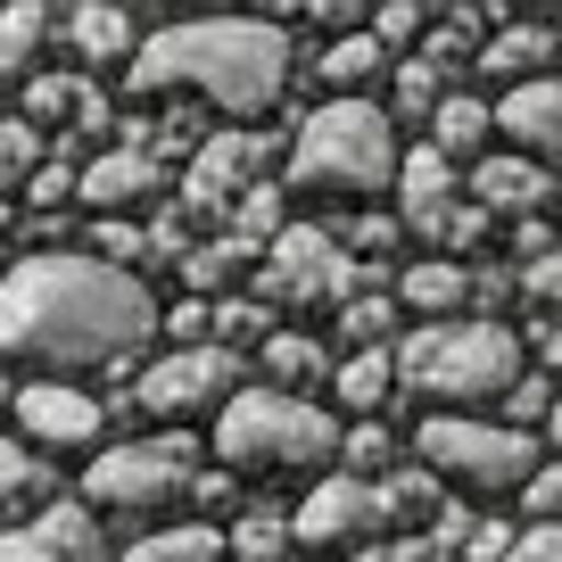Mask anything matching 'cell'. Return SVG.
<instances>
[{"mask_svg":"<svg viewBox=\"0 0 562 562\" xmlns=\"http://www.w3.org/2000/svg\"><path fill=\"white\" fill-rule=\"evenodd\" d=\"M9 405H18V422H25L34 447H91L100 439V397H83V389H67V381L9 389Z\"/></svg>","mask_w":562,"mask_h":562,"instance_id":"cell-12","label":"cell"},{"mask_svg":"<svg viewBox=\"0 0 562 562\" xmlns=\"http://www.w3.org/2000/svg\"><path fill=\"white\" fill-rule=\"evenodd\" d=\"M505 562H562V521H538V529H521Z\"/></svg>","mask_w":562,"mask_h":562,"instance_id":"cell-43","label":"cell"},{"mask_svg":"<svg viewBox=\"0 0 562 562\" xmlns=\"http://www.w3.org/2000/svg\"><path fill=\"white\" fill-rule=\"evenodd\" d=\"M348 240H356V248H389V240H397V224H389V215H356ZM348 240H339V248H348Z\"/></svg>","mask_w":562,"mask_h":562,"instance_id":"cell-47","label":"cell"},{"mask_svg":"<svg viewBox=\"0 0 562 562\" xmlns=\"http://www.w3.org/2000/svg\"><path fill=\"white\" fill-rule=\"evenodd\" d=\"M224 554H240V562H281V554H290V521H273V513H248V521L224 538Z\"/></svg>","mask_w":562,"mask_h":562,"instance_id":"cell-31","label":"cell"},{"mask_svg":"<svg viewBox=\"0 0 562 562\" xmlns=\"http://www.w3.org/2000/svg\"><path fill=\"white\" fill-rule=\"evenodd\" d=\"M67 191H75V175H67V166H50V158H42L34 182H25V199H34V207H50V199H67Z\"/></svg>","mask_w":562,"mask_h":562,"instance_id":"cell-46","label":"cell"},{"mask_svg":"<svg viewBox=\"0 0 562 562\" xmlns=\"http://www.w3.org/2000/svg\"><path fill=\"white\" fill-rule=\"evenodd\" d=\"M158 191H166V166L149 158V149H124V140L75 175V199H91V207H108V215H116V207H140V199H158Z\"/></svg>","mask_w":562,"mask_h":562,"instance_id":"cell-16","label":"cell"},{"mask_svg":"<svg viewBox=\"0 0 562 562\" xmlns=\"http://www.w3.org/2000/svg\"><path fill=\"white\" fill-rule=\"evenodd\" d=\"M521 290H529V306H538L546 323H562V248L538 257V265H521Z\"/></svg>","mask_w":562,"mask_h":562,"instance_id":"cell-36","label":"cell"},{"mask_svg":"<svg viewBox=\"0 0 562 562\" xmlns=\"http://www.w3.org/2000/svg\"><path fill=\"white\" fill-rule=\"evenodd\" d=\"M488 116H496V133H513V158H529V166H554L562 158V83H554V75L513 83Z\"/></svg>","mask_w":562,"mask_h":562,"instance_id":"cell-13","label":"cell"},{"mask_svg":"<svg viewBox=\"0 0 562 562\" xmlns=\"http://www.w3.org/2000/svg\"><path fill=\"white\" fill-rule=\"evenodd\" d=\"M191 480H199L191 439H182V430H166V439H116V447L83 472V488H91V505H108V513H166Z\"/></svg>","mask_w":562,"mask_h":562,"instance_id":"cell-8","label":"cell"},{"mask_svg":"<svg viewBox=\"0 0 562 562\" xmlns=\"http://www.w3.org/2000/svg\"><path fill=\"white\" fill-rule=\"evenodd\" d=\"M381 505H389V521H422V529L447 513V505H439V480L422 472V463H405V472L381 480Z\"/></svg>","mask_w":562,"mask_h":562,"instance_id":"cell-28","label":"cell"},{"mask_svg":"<svg viewBox=\"0 0 562 562\" xmlns=\"http://www.w3.org/2000/svg\"><path fill=\"white\" fill-rule=\"evenodd\" d=\"M397 199H405V224H414L422 240H447V224H456V207H463L456 199V166L422 140L414 158H397Z\"/></svg>","mask_w":562,"mask_h":562,"instance_id":"cell-15","label":"cell"},{"mask_svg":"<svg viewBox=\"0 0 562 562\" xmlns=\"http://www.w3.org/2000/svg\"><path fill=\"white\" fill-rule=\"evenodd\" d=\"M273 232H281V191H273V182H257V191L232 207V240L248 248V240H273Z\"/></svg>","mask_w":562,"mask_h":562,"instance_id":"cell-34","label":"cell"},{"mask_svg":"<svg viewBox=\"0 0 562 562\" xmlns=\"http://www.w3.org/2000/svg\"><path fill=\"white\" fill-rule=\"evenodd\" d=\"M0 562H100V529L83 505H50L25 529H0Z\"/></svg>","mask_w":562,"mask_h":562,"instance_id":"cell-14","label":"cell"},{"mask_svg":"<svg viewBox=\"0 0 562 562\" xmlns=\"http://www.w3.org/2000/svg\"><path fill=\"white\" fill-rule=\"evenodd\" d=\"M265 372H273L281 397H290V389H315L331 364H323V348H315L306 331H273V339H265Z\"/></svg>","mask_w":562,"mask_h":562,"instance_id":"cell-27","label":"cell"},{"mask_svg":"<svg viewBox=\"0 0 562 562\" xmlns=\"http://www.w3.org/2000/svg\"><path fill=\"white\" fill-rule=\"evenodd\" d=\"M232 381H240V356L207 339V348L158 356V364L133 381V405H140V414H158V422H191L199 405H215V397L232 405Z\"/></svg>","mask_w":562,"mask_h":562,"instance_id":"cell-9","label":"cell"},{"mask_svg":"<svg viewBox=\"0 0 562 562\" xmlns=\"http://www.w3.org/2000/svg\"><path fill=\"white\" fill-rule=\"evenodd\" d=\"M554 397H562V389H546V372H538V381H513V397H505L513 430H529V422H546V414H554Z\"/></svg>","mask_w":562,"mask_h":562,"instance_id":"cell-38","label":"cell"},{"mask_svg":"<svg viewBox=\"0 0 562 562\" xmlns=\"http://www.w3.org/2000/svg\"><path fill=\"white\" fill-rule=\"evenodd\" d=\"M397 381L414 397H447V405H488L513 397L521 381V339L496 315H456V323H422L397 348Z\"/></svg>","mask_w":562,"mask_h":562,"instance_id":"cell-3","label":"cell"},{"mask_svg":"<svg viewBox=\"0 0 562 562\" xmlns=\"http://www.w3.org/2000/svg\"><path fill=\"white\" fill-rule=\"evenodd\" d=\"M42 175V133H34V124H0V199H9V191H25V182H34Z\"/></svg>","mask_w":562,"mask_h":562,"instance_id":"cell-29","label":"cell"},{"mask_svg":"<svg viewBox=\"0 0 562 562\" xmlns=\"http://www.w3.org/2000/svg\"><path fill=\"white\" fill-rule=\"evenodd\" d=\"M381 67H389V50H381V42L364 34V25H356V34H339L331 50L315 58V83H331L339 100H356V83H372Z\"/></svg>","mask_w":562,"mask_h":562,"instance_id":"cell-23","label":"cell"},{"mask_svg":"<svg viewBox=\"0 0 562 562\" xmlns=\"http://www.w3.org/2000/svg\"><path fill=\"white\" fill-rule=\"evenodd\" d=\"M215 331H232V339H273V306L232 299V306H215Z\"/></svg>","mask_w":562,"mask_h":562,"instance_id":"cell-40","label":"cell"},{"mask_svg":"<svg viewBox=\"0 0 562 562\" xmlns=\"http://www.w3.org/2000/svg\"><path fill=\"white\" fill-rule=\"evenodd\" d=\"M83 100H91L83 75H34V83H25V124H34V133L50 124V133H58V124L83 116Z\"/></svg>","mask_w":562,"mask_h":562,"instance_id":"cell-25","label":"cell"},{"mask_svg":"<svg viewBox=\"0 0 562 562\" xmlns=\"http://www.w3.org/2000/svg\"><path fill=\"white\" fill-rule=\"evenodd\" d=\"M405 306H422V315H439V323H456V306L472 299V265H456V257H422V265H405Z\"/></svg>","mask_w":562,"mask_h":562,"instance_id":"cell-21","label":"cell"},{"mask_svg":"<svg viewBox=\"0 0 562 562\" xmlns=\"http://www.w3.org/2000/svg\"><path fill=\"white\" fill-rule=\"evenodd\" d=\"M521 505L538 513V521H562V463H538V472H529Z\"/></svg>","mask_w":562,"mask_h":562,"instance_id":"cell-41","label":"cell"},{"mask_svg":"<svg viewBox=\"0 0 562 562\" xmlns=\"http://www.w3.org/2000/svg\"><path fill=\"white\" fill-rule=\"evenodd\" d=\"M133 91H199V100L232 108V116H265L290 83V34L265 18H199V25H166L133 50Z\"/></svg>","mask_w":562,"mask_h":562,"instance_id":"cell-2","label":"cell"},{"mask_svg":"<svg viewBox=\"0 0 562 562\" xmlns=\"http://www.w3.org/2000/svg\"><path fill=\"white\" fill-rule=\"evenodd\" d=\"M0 232H9V199H0Z\"/></svg>","mask_w":562,"mask_h":562,"instance_id":"cell-50","label":"cell"},{"mask_svg":"<svg viewBox=\"0 0 562 562\" xmlns=\"http://www.w3.org/2000/svg\"><path fill=\"white\" fill-rule=\"evenodd\" d=\"M554 42H562V25H554Z\"/></svg>","mask_w":562,"mask_h":562,"instance_id":"cell-51","label":"cell"},{"mask_svg":"<svg viewBox=\"0 0 562 562\" xmlns=\"http://www.w3.org/2000/svg\"><path fill=\"white\" fill-rule=\"evenodd\" d=\"M265 166H273V140L265 133H207L199 158H191V175H182V207L191 215H232L248 191H257Z\"/></svg>","mask_w":562,"mask_h":562,"instance_id":"cell-11","label":"cell"},{"mask_svg":"<svg viewBox=\"0 0 562 562\" xmlns=\"http://www.w3.org/2000/svg\"><path fill=\"white\" fill-rule=\"evenodd\" d=\"M562 42L546 25H505L496 42H480V75H505V83H538V67H554Z\"/></svg>","mask_w":562,"mask_h":562,"instance_id":"cell-19","label":"cell"},{"mask_svg":"<svg viewBox=\"0 0 562 562\" xmlns=\"http://www.w3.org/2000/svg\"><path fill=\"white\" fill-rule=\"evenodd\" d=\"M422 472L456 480L472 496H521L538 472V439L513 422H472V414H430L422 422Z\"/></svg>","mask_w":562,"mask_h":562,"instance_id":"cell-6","label":"cell"},{"mask_svg":"<svg viewBox=\"0 0 562 562\" xmlns=\"http://www.w3.org/2000/svg\"><path fill=\"white\" fill-rule=\"evenodd\" d=\"M364 34L381 42V50H397V42H414V34H422V9H414V0H381Z\"/></svg>","mask_w":562,"mask_h":562,"instance_id":"cell-37","label":"cell"},{"mask_svg":"<svg viewBox=\"0 0 562 562\" xmlns=\"http://www.w3.org/2000/svg\"><path fill=\"white\" fill-rule=\"evenodd\" d=\"M439 100H447V75L430 58H405L397 67V116H439Z\"/></svg>","mask_w":562,"mask_h":562,"instance_id":"cell-32","label":"cell"},{"mask_svg":"<svg viewBox=\"0 0 562 562\" xmlns=\"http://www.w3.org/2000/svg\"><path fill=\"white\" fill-rule=\"evenodd\" d=\"M546 199H554V182H546V166H529V158H480L472 166V207L480 215H513V224H529Z\"/></svg>","mask_w":562,"mask_h":562,"instance_id":"cell-17","label":"cell"},{"mask_svg":"<svg viewBox=\"0 0 562 562\" xmlns=\"http://www.w3.org/2000/svg\"><path fill=\"white\" fill-rule=\"evenodd\" d=\"M356 562H447L430 538H381V546H364Z\"/></svg>","mask_w":562,"mask_h":562,"instance_id":"cell-44","label":"cell"},{"mask_svg":"<svg viewBox=\"0 0 562 562\" xmlns=\"http://www.w3.org/2000/svg\"><path fill=\"white\" fill-rule=\"evenodd\" d=\"M257 281H265V299H281V306H348L381 281V265H356L315 224H281L257 257Z\"/></svg>","mask_w":562,"mask_h":562,"instance_id":"cell-7","label":"cell"},{"mask_svg":"<svg viewBox=\"0 0 562 562\" xmlns=\"http://www.w3.org/2000/svg\"><path fill=\"white\" fill-rule=\"evenodd\" d=\"M158 331V306L133 273L100 257H25L0 281V348L34 372H91Z\"/></svg>","mask_w":562,"mask_h":562,"instance_id":"cell-1","label":"cell"},{"mask_svg":"<svg viewBox=\"0 0 562 562\" xmlns=\"http://www.w3.org/2000/svg\"><path fill=\"white\" fill-rule=\"evenodd\" d=\"M215 456H224L232 480H290L315 472V463H339V422L306 397H281V389H248L215 414Z\"/></svg>","mask_w":562,"mask_h":562,"instance_id":"cell-5","label":"cell"},{"mask_svg":"<svg viewBox=\"0 0 562 562\" xmlns=\"http://www.w3.org/2000/svg\"><path fill=\"white\" fill-rule=\"evenodd\" d=\"M488 133H496V116L472 100V91H447L439 116H430V149H439L447 166H456V158H480V140H488Z\"/></svg>","mask_w":562,"mask_h":562,"instance_id":"cell-22","label":"cell"},{"mask_svg":"<svg viewBox=\"0 0 562 562\" xmlns=\"http://www.w3.org/2000/svg\"><path fill=\"white\" fill-rule=\"evenodd\" d=\"M34 480H42V463L25 456L18 439H0V505H9V496H25V488H34Z\"/></svg>","mask_w":562,"mask_h":562,"instance_id":"cell-42","label":"cell"},{"mask_svg":"<svg viewBox=\"0 0 562 562\" xmlns=\"http://www.w3.org/2000/svg\"><path fill=\"white\" fill-rule=\"evenodd\" d=\"M339 331H348V339H356V356H364V348H381V339L397 331V306L364 290V299H348V306H339Z\"/></svg>","mask_w":562,"mask_h":562,"instance_id":"cell-33","label":"cell"},{"mask_svg":"<svg viewBox=\"0 0 562 562\" xmlns=\"http://www.w3.org/2000/svg\"><path fill=\"white\" fill-rule=\"evenodd\" d=\"M389 505L372 480H315V496L299 505V521H290V546H315V554H339V546H381L389 538Z\"/></svg>","mask_w":562,"mask_h":562,"instance_id":"cell-10","label":"cell"},{"mask_svg":"<svg viewBox=\"0 0 562 562\" xmlns=\"http://www.w3.org/2000/svg\"><path fill=\"white\" fill-rule=\"evenodd\" d=\"M175 273L191 281V290H224L232 273H248V248H240V240H207V248H191Z\"/></svg>","mask_w":562,"mask_h":562,"instance_id":"cell-30","label":"cell"},{"mask_svg":"<svg viewBox=\"0 0 562 562\" xmlns=\"http://www.w3.org/2000/svg\"><path fill=\"white\" fill-rule=\"evenodd\" d=\"M290 182L315 199H372L397 182V116L372 100H331L290 140Z\"/></svg>","mask_w":562,"mask_h":562,"instance_id":"cell-4","label":"cell"},{"mask_svg":"<svg viewBox=\"0 0 562 562\" xmlns=\"http://www.w3.org/2000/svg\"><path fill=\"white\" fill-rule=\"evenodd\" d=\"M331 389H339V405H348V414H381L389 389H397V356H389V348L348 356V364L331 372Z\"/></svg>","mask_w":562,"mask_h":562,"instance_id":"cell-24","label":"cell"},{"mask_svg":"<svg viewBox=\"0 0 562 562\" xmlns=\"http://www.w3.org/2000/svg\"><path fill=\"white\" fill-rule=\"evenodd\" d=\"M538 356H546V364L562 372V323H546V331H538Z\"/></svg>","mask_w":562,"mask_h":562,"instance_id":"cell-48","label":"cell"},{"mask_svg":"<svg viewBox=\"0 0 562 562\" xmlns=\"http://www.w3.org/2000/svg\"><path fill=\"white\" fill-rule=\"evenodd\" d=\"M67 42H75V58H83V67H116V58L140 50V42H133V18H124V9H108V0L75 9V18H67Z\"/></svg>","mask_w":562,"mask_h":562,"instance_id":"cell-20","label":"cell"},{"mask_svg":"<svg viewBox=\"0 0 562 562\" xmlns=\"http://www.w3.org/2000/svg\"><path fill=\"white\" fill-rule=\"evenodd\" d=\"M463 554H472V562H505V554H513V529H505V521H472Z\"/></svg>","mask_w":562,"mask_h":562,"instance_id":"cell-45","label":"cell"},{"mask_svg":"<svg viewBox=\"0 0 562 562\" xmlns=\"http://www.w3.org/2000/svg\"><path fill=\"white\" fill-rule=\"evenodd\" d=\"M140 257H149V232H133V224L108 215V224H100V265H116V273H124V265H140Z\"/></svg>","mask_w":562,"mask_h":562,"instance_id":"cell-39","label":"cell"},{"mask_svg":"<svg viewBox=\"0 0 562 562\" xmlns=\"http://www.w3.org/2000/svg\"><path fill=\"white\" fill-rule=\"evenodd\" d=\"M339 463H348V480H356V472H381V463H389V430H381V422L339 430Z\"/></svg>","mask_w":562,"mask_h":562,"instance_id":"cell-35","label":"cell"},{"mask_svg":"<svg viewBox=\"0 0 562 562\" xmlns=\"http://www.w3.org/2000/svg\"><path fill=\"white\" fill-rule=\"evenodd\" d=\"M42 42H50V9H42V0L0 9V83H34L42 75Z\"/></svg>","mask_w":562,"mask_h":562,"instance_id":"cell-18","label":"cell"},{"mask_svg":"<svg viewBox=\"0 0 562 562\" xmlns=\"http://www.w3.org/2000/svg\"><path fill=\"white\" fill-rule=\"evenodd\" d=\"M546 430H554V447H562V397H554V414H546Z\"/></svg>","mask_w":562,"mask_h":562,"instance_id":"cell-49","label":"cell"},{"mask_svg":"<svg viewBox=\"0 0 562 562\" xmlns=\"http://www.w3.org/2000/svg\"><path fill=\"white\" fill-rule=\"evenodd\" d=\"M124 562H224V529H207V521L158 529V538H140Z\"/></svg>","mask_w":562,"mask_h":562,"instance_id":"cell-26","label":"cell"}]
</instances>
